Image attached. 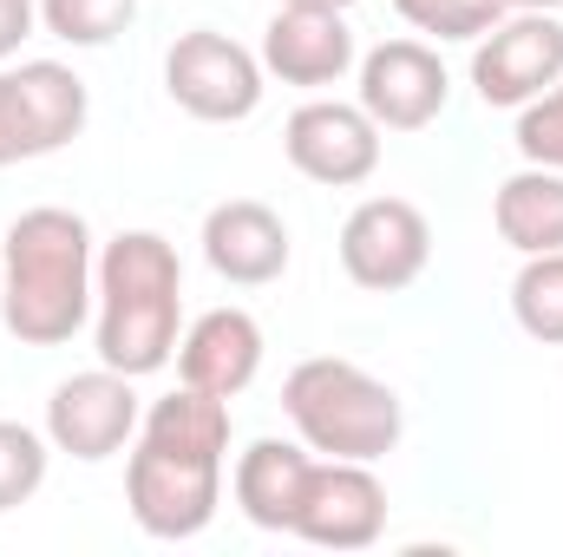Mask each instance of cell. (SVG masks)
<instances>
[{
	"label": "cell",
	"mask_w": 563,
	"mask_h": 557,
	"mask_svg": "<svg viewBox=\"0 0 563 557\" xmlns=\"http://www.w3.org/2000/svg\"><path fill=\"white\" fill-rule=\"evenodd\" d=\"M558 79H563V20L544 13V7H518L492 33L472 40V92L498 112L531 106Z\"/></svg>",
	"instance_id": "7"
},
{
	"label": "cell",
	"mask_w": 563,
	"mask_h": 557,
	"mask_svg": "<svg viewBox=\"0 0 563 557\" xmlns=\"http://www.w3.org/2000/svg\"><path fill=\"white\" fill-rule=\"evenodd\" d=\"M432 263V223L407 197H367L341 223V270L367 295H400Z\"/></svg>",
	"instance_id": "8"
},
{
	"label": "cell",
	"mask_w": 563,
	"mask_h": 557,
	"mask_svg": "<svg viewBox=\"0 0 563 557\" xmlns=\"http://www.w3.org/2000/svg\"><path fill=\"white\" fill-rule=\"evenodd\" d=\"M492 223L518 256L563 250V171H551V164L511 171L498 184V197H492Z\"/></svg>",
	"instance_id": "17"
},
{
	"label": "cell",
	"mask_w": 563,
	"mask_h": 557,
	"mask_svg": "<svg viewBox=\"0 0 563 557\" xmlns=\"http://www.w3.org/2000/svg\"><path fill=\"white\" fill-rule=\"evenodd\" d=\"M387 532V485L367 459H314L295 532L314 551H367Z\"/></svg>",
	"instance_id": "9"
},
{
	"label": "cell",
	"mask_w": 563,
	"mask_h": 557,
	"mask_svg": "<svg viewBox=\"0 0 563 557\" xmlns=\"http://www.w3.org/2000/svg\"><path fill=\"white\" fill-rule=\"evenodd\" d=\"M139 419H144V407H139L132 374H119V368L99 361L92 374H73V381L53 387V401H46V439H53V452L99 466L119 446H132Z\"/></svg>",
	"instance_id": "10"
},
{
	"label": "cell",
	"mask_w": 563,
	"mask_h": 557,
	"mask_svg": "<svg viewBox=\"0 0 563 557\" xmlns=\"http://www.w3.org/2000/svg\"><path fill=\"white\" fill-rule=\"evenodd\" d=\"M492 7H505V13H518V7H525V0H492Z\"/></svg>",
	"instance_id": "26"
},
{
	"label": "cell",
	"mask_w": 563,
	"mask_h": 557,
	"mask_svg": "<svg viewBox=\"0 0 563 557\" xmlns=\"http://www.w3.org/2000/svg\"><path fill=\"white\" fill-rule=\"evenodd\" d=\"M263 73L282 86H301V92H321V86H341L361 59H354V26L341 7H301V0H276L269 26H263Z\"/></svg>",
	"instance_id": "12"
},
{
	"label": "cell",
	"mask_w": 563,
	"mask_h": 557,
	"mask_svg": "<svg viewBox=\"0 0 563 557\" xmlns=\"http://www.w3.org/2000/svg\"><path fill=\"white\" fill-rule=\"evenodd\" d=\"M46 466H53V439L20 419H0V512H20L46 485Z\"/></svg>",
	"instance_id": "20"
},
{
	"label": "cell",
	"mask_w": 563,
	"mask_h": 557,
	"mask_svg": "<svg viewBox=\"0 0 563 557\" xmlns=\"http://www.w3.org/2000/svg\"><path fill=\"white\" fill-rule=\"evenodd\" d=\"M525 7H544V13H558L563 0H525Z\"/></svg>",
	"instance_id": "25"
},
{
	"label": "cell",
	"mask_w": 563,
	"mask_h": 557,
	"mask_svg": "<svg viewBox=\"0 0 563 557\" xmlns=\"http://www.w3.org/2000/svg\"><path fill=\"white\" fill-rule=\"evenodd\" d=\"M301 7H341V13H347V7H354V0H301Z\"/></svg>",
	"instance_id": "24"
},
{
	"label": "cell",
	"mask_w": 563,
	"mask_h": 557,
	"mask_svg": "<svg viewBox=\"0 0 563 557\" xmlns=\"http://www.w3.org/2000/svg\"><path fill=\"white\" fill-rule=\"evenodd\" d=\"M86 79L59 59H20L0 66V171L53 157L86 132Z\"/></svg>",
	"instance_id": "5"
},
{
	"label": "cell",
	"mask_w": 563,
	"mask_h": 557,
	"mask_svg": "<svg viewBox=\"0 0 563 557\" xmlns=\"http://www.w3.org/2000/svg\"><path fill=\"white\" fill-rule=\"evenodd\" d=\"M263 79H269L263 59L243 40L217 33V26H190L164 53V92H170V106L190 112V119H203V125L250 119L263 106Z\"/></svg>",
	"instance_id": "6"
},
{
	"label": "cell",
	"mask_w": 563,
	"mask_h": 557,
	"mask_svg": "<svg viewBox=\"0 0 563 557\" xmlns=\"http://www.w3.org/2000/svg\"><path fill=\"white\" fill-rule=\"evenodd\" d=\"M308 472H314V452L301 439H250L236 452V512L256 525V532H295V512H301V492H308Z\"/></svg>",
	"instance_id": "16"
},
{
	"label": "cell",
	"mask_w": 563,
	"mask_h": 557,
	"mask_svg": "<svg viewBox=\"0 0 563 557\" xmlns=\"http://www.w3.org/2000/svg\"><path fill=\"white\" fill-rule=\"evenodd\" d=\"M184 341V263L157 230H119L99 250L92 288V348L119 374H157Z\"/></svg>",
	"instance_id": "3"
},
{
	"label": "cell",
	"mask_w": 563,
	"mask_h": 557,
	"mask_svg": "<svg viewBox=\"0 0 563 557\" xmlns=\"http://www.w3.org/2000/svg\"><path fill=\"white\" fill-rule=\"evenodd\" d=\"M394 13L432 40H478L505 20V7H492V0H394Z\"/></svg>",
	"instance_id": "21"
},
{
	"label": "cell",
	"mask_w": 563,
	"mask_h": 557,
	"mask_svg": "<svg viewBox=\"0 0 563 557\" xmlns=\"http://www.w3.org/2000/svg\"><path fill=\"white\" fill-rule=\"evenodd\" d=\"M282 414L295 426V439L321 459H387L407 433L400 414V394L367 374L361 361H341V354H314V361H295L288 381H282Z\"/></svg>",
	"instance_id": "4"
},
{
	"label": "cell",
	"mask_w": 563,
	"mask_h": 557,
	"mask_svg": "<svg viewBox=\"0 0 563 557\" xmlns=\"http://www.w3.org/2000/svg\"><path fill=\"white\" fill-rule=\"evenodd\" d=\"M99 250L79 210H20L0 237V315L20 348H59L92 321Z\"/></svg>",
	"instance_id": "2"
},
{
	"label": "cell",
	"mask_w": 563,
	"mask_h": 557,
	"mask_svg": "<svg viewBox=\"0 0 563 557\" xmlns=\"http://www.w3.org/2000/svg\"><path fill=\"white\" fill-rule=\"evenodd\" d=\"M139 20V0H40V26L66 46H112Z\"/></svg>",
	"instance_id": "19"
},
{
	"label": "cell",
	"mask_w": 563,
	"mask_h": 557,
	"mask_svg": "<svg viewBox=\"0 0 563 557\" xmlns=\"http://www.w3.org/2000/svg\"><path fill=\"white\" fill-rule=\"evenodd\" d=\"M518 151H525V164L563 171V79L551 92H538L531 106H518Z\"/></svg>",
	"instance_id": "22"
},
{
	"label": "cell",
	"mask_w": 563,
	"mask_h": 557,
	"mask_svg": "<svg viewBox=\"0 0 563 557\" xmlns=\"http://www.w3.org/2000/svg\"><path fill=\"white\" fill-rule=\"evenodd\" d=\"M288 256H295L288 223H282L269 204H256V197H230V204H217L203 217V263L223 282H236V288L282 282Z\"/></svg>",
	"instance_id": "15"
},
{
	"label": "cell",
	"mask_w": 563,
	"mask_h": 557,
	"mask_svg": "<svg viewBox=\"0 0 563 557\" xmlns=\"http://www.w3.org/2000/svg\"><path fill=\"white\" fill-rule=\"evenodd\" d=\"M263 374V321L250 308H203L177 341V381L217 401H236Z\"/></svg>",
	"instance_id": "14"
},
{
	"label": "cell",
	"mask_w": 563,
	"mask_h": 557,
	"mask_svg": "<svg viewBox=\"0 0 563 557\" xmlns=\"http://www.w3.org/2000/svg\"><path fill=\"white\" fill-rule=\"evenodd\" d=\"M223 466H230V401L197 394L184 381L177 394L151 401L125 459V505L144 538L177 545L210 532L223 505Z\"/></svg>",
	"instance_id": "1"
},
{
	"label": "cell",
	"mask_w": 563,
	"mask_h": 557,
	"mask_svg": "<svg viewBox=\"0 0 563 557\" xmlns=\"http://www.w3.org/2000/svg\"><path fill=\"white\" fill-rule=\"evenodd\" d=\"M282 151L308 184L347 190V184H367L380 171V125L361 112V99L354 106L347 99H308L288 112Z\"/></svg>",
	"instance_id": "11"
},
{
	"label": "cell",
	"mask_w": 563,
	"mask_h": 557,
	"mask_svg": "<svg viewBox=\"0 0 563 557\" xmlns=\"http://www.w3.org/2000/svg\"><path fill=\"white\" fill-rule=\"evenodd\" d=\"M511 315H518V328L531 341L563 348V250L525 256V270L511 282Z\"/></svg>",
	"instance_id": "18"
},
{
	"label": "cell",
	"mask_w": 563,
	"mask_h": 557,
	"mask_svg": "<svg viewBox=\"0 0 563 557\" xmlns=\"http://www.w3.org/2000/svg\"><path fill=\"white\" fill-rule=\"evenodd\" d=\"M452 99V73L426 40H380L361 59V112L380 132H426Z\"/></svg>",
	"instance_id": "13"
},
{
	"label": "cell",
	"mask_w": 563,
	"mask_h": 557,
	"mask_svg": "<svg viewBox=\"0 0 563 557\" xmlns=\"http://www.w3.org/2000/svg\"><path fill=\"white\" fill-rule=\"evenodd\" d=\"M40 26V0H0V66L20 53V40Z\"/></svg>",
	"instance_id": "23"
}]
</instances>
